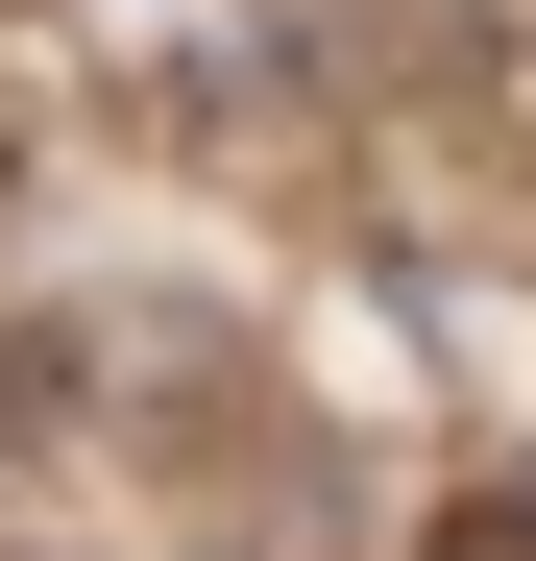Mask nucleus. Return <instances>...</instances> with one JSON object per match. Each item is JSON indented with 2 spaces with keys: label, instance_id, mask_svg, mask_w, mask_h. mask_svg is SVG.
<instances>
[{
  "label": "nucleus",
  "instance_id": "nucleus-1",
  "mask_svg": "<svg viewBox=\"0 0 536 561\" xmlns=\"http://www.w3.org/2000/svg\"><path fill=\"white\" fill-rule=\"evenodd\" d=\"M415 561H536V463H488V489H439V513H415Z\"/></svg>",
  "mask_w": 536,
  "mask_h": 561
},
{
  "label": "nucleus",
  "instance_id": "nucleus-2",
  "mask_svg": "<svg viewBox=\"0 0 536 561\" xmlns=\"http://www.w3.org/2000/svg\"><path fill=\"white\" fill-rule=\"evenodd\" d=\"M0 561H49V537H0Z\"/></svg>",
  "mask_w": 536,
  "mask_h": 561
}]
</instances>
